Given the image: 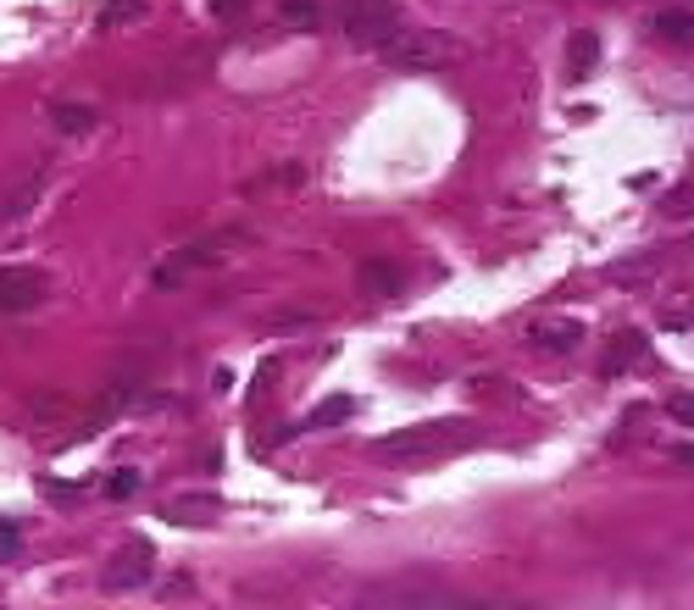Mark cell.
Instances as JSON below:
<instances>
[{
  "label": "cell",
  "instance_id": "obj_9",
  "mask_svg": "<svg viewBox=\"0 0 694 610\" xmlns=\"http://www.w3.org/2000/svg\"><path fill=\"white\" fill-rule=\"evenodd\" d=\"M356 278H362V289H367V295H384V300H389V295H400V267H389V261H367V267H362Z\"/></svg>",
  "mask_w": 694,
  "mask_h": 610
},
{
  "label": "cell",
  "instance_id": "obj_15",
  "mask_svg": "<svg viewBox=\"0 0 694 610\" xmlns=\"http://www.w3.org/2000/svg\"><path fill=\"white\" fill-rule=\"evenodd\" d=\"M284 23L289 28H317V0H284Z\"/></svg>",
  "mask_w": 694,
  "mask_h": 610
},
{
  "label": "cell",
  "instance_id": "obj_11",
  "mask_svg": "<svg viewBox=\"0 0 694 610\" xmlns=\"http://www.w3.org/2000/svg\"><path fill=\"white\" fill-rule=\"evenodd\" d=\"M351 411H356V400H351V394H328V400H322V405H317V411L300 422V427H339V422L351 416Z\"/></svg>",
  "mask_w": 694,
  "mask_h": 610
},
{
  "label": "cell",
  "instance_id": "obj_18",
  "mask_svg": "<svg viewBox=\"0 0 694 610\" xmlns=\"http://www.w3.org/2000/svg\"><path fill=\"white\" fill-rule=\"evenodd\" d=\"M594 50H600V45H594V34H578V39H572V67H578V72H589V67H594Z\"/></svg>",
  "mask_w": 694,
  "mask_h": 610
},
{
  "label": "cell",
  "instance_id": "obj_2",
  "mask_svg": "<svg viewBox=\"0 0 694 610\" xmlns=\"http://www.w3.org/2000/svg\"><path fill=\"white\" fill-rule=\"evenodd\" d=\"M400 7L395 0H344V34L362 50H389V39L400 34Z\"/></svg>",
  "mask_w": 694,
  "mask_h": 610
},
{
  "label": "cell",
  "instance_id": "obj_4",
  "mask_svg": "<svg viewBox=\"0 0 694 610\" xmlns=\"http://www.w3.org/2000/svg\"><path fill=\"white\" fill-rule=\"evenodd\" d=\"M150 566H156V544H150V539H123L117 555H112L106 572H101V588H106V594H134V588L150 583Z\"/></svg>",
  "mask_w": 694,
  "mask_h": 610
},
{
  "label": "cell",
  "instance_id": "obj_12",
  "mask_svg": "<svg viewBox=\"0 0 694 610\" xmlns=\"http://www.w3.org/2000/svg\"><path fill=\"white\" fill-rule=\"evenodd\" d=\"M656 34L672 45H694V12H656Z\"/></svg>",
  "mask_w": 694,
  "mask_h": 610
},
{
  "label": "cell",
  "instance_id": "obj_1",
  "mask_svg": "<svg viewBox=\"0 0 694 610\" xmlns=\"http://www.w3.org/2000/svg\"><path fill=\"white\" fill-rule=\"evenodd\" d=\"M478 439H483L478 422H467V416H440V422H417V427L389 433L378 450H384V461H433V456H456V450H467V445H478Z\"/></svg>",
  "mask_w": 694,
  "mask_h": 610
},
{
  "label": "cell",
  "instance_id": "obj_13",
  "mask_svg": "<svg viewBox=\"0 0 694 610\" xmlns=\"http://www.w3.org/2000/svg\"><path fill=\"white\" fill-rule=\"evenodd\" d=\"M661 217L667 222H683V217H694V179H683L667 200H661Z\"/></svg>",
  "mask_w": 694,
  "mask_h": 610
},
{
  "label": "cell",
  "instance_id": "obj_5",
  "mask_svg": "<svg viewBox=\"0 0 694 610\" xmlns=\"http://www.w3.org/2000/svg\"><path fill=\"white\" fill-rule=\"evenodd\" d=\"M50 278L39 267H0V316H29L34 306H45Z\"/></svg>",
  "mask_w": 694,
  "mask_h": 610
},
{
  "label": "cell",
  "instance_id": "obj_16",
  "mask_svg": "<svg viewBox=\"0 0 694 610\" xmlns=\"http://www.w3.org/2000/svg\"><path fill=\"white\" fill-rule=\"evenodd\" d=\"M139 483H145V477L123 467V472H112V477H106V499H128V494H139Z\"/></svg>",
  "mask_w": 694,
  "mask_h": 610
},
{
  "label": "cell",
  "instance_id": "obj_3",
  "mask_svg": "<svg viewBox=\"0 0 694 610\" xmlns=\"http://www.w3.org/2000/svg\"><path fill=\"white\" fill-rule=\"evenodd\" d=\"M384 56H389L395 67H451V61L467 56V45H462L456 34H411V28H400V34L389 39Z\"/></svg>",
  "mask_w": 694,
  "mask_h": 610
},
{
  "label": "cell",
  "instance_id": "obj_14",
  "mask_svg": "<svg viewBox=\"0 0 694 610\" xmlns=\"http://www.w3.org/2000/svg\"><path fill=\"white\" fill-rule=\"evenodd\" d=\"M145 18V0H112V7L101 12V28L112 34V28H123V23H139Z\"/></svg>",
  "mask_w": 694,
  "mask_h": 610
},
{
  "label": "cell",
  "instance_id": "obj_20",
  "mask_svg": "<svg viewBox=\"0 0 694 610\" xmlns=\"http://www.w3.org/2000/svg\"><path fill=\"white\" fill-rule=\"evenodd\" d=\"M667 456H672V461H678V467H683V472H694V445H672V450H667Z\"/></svg>",
  "mask_w": 694,
  "mask_h": 610
},
{
  "label": "cell",
  "instance_id": "obj_17",
  "mask_svg": "<svg viewBox=\"0 0 694 610\" xmlns=\"http://www.w3.org/2000/svg\"><path fill=\"white\" fill-rule=\"evenodd\" d=\"M18 550H23V528L18 521H0V566L18 561Z\"/></svg>",
  "mask_w": 694,
  "mask_h": 610
},
{
  "label": "cell",
  "instance_id": "obj_7",
  "mask_svg": "<svg viewBox=\"0 0 694 610\" xmlns=\"http://www.w3.org/2000/svg\"><path fill=\"white\" fill-rule=\"evenodd\" d=\"M583 344V322L561 316V322H539L534 327V350H550V356H572Z\"/></svg>",
  "mask_w": 694,
  "mask_h": 610
},
{
  "label": "cell",
  "instance_id": "obj_8",
  "mask_svg": "<svg viewBox=\"0 0 694 610\" xmlns=\"http://www.w3.org/2000/svg\"><path fill=\"white\" fill-rule=\"evenodd\" d=\"M45 112H50L56 134H67V139H78V134H95V123H101V112H95V106H83V101H50Z\"/></svg>",
  "mask_w": 694,
  "mask_h": 610
},
{
  "label": "cell",
  "instance_id": "obj_10",
  "mask_svg": "<svg viewBox=\"0 0 694 610\" xmlns=\"http://www.w3.org/2000/svg\"><path fill=\"white\" fill-rule=\"evenodd\" d=\"M639 356H645V338H639V333H623V338H612V350H605V372L617 378V372H628Z\"/></svg>",
  "mask_w": 694,
  "mask_h": 610
},
{
  "label": "cell",
  "instance_id": "obj_19",
  "mask_svg": "<svg viewBox=\"0 0 694 610\" xmlns=\"http://www.w3.org/2000/svg\"><path fill=\"white\" fill-rule=\"evenodd\" d=\"M672 416H678L683 427H694V394H678V400H672Z\"/></svg>",
  "mask_w": 694,
  "mask_h": 610
},
{
  "label": "cell",
  "instance_id": "obj_6",
  "mask_svg": "<svg viewBox=\"0 0 694 610\" xmlns=\"http://www.w3.org/2000/svg\"><path fill=\"white\" fill-rule=\"evenodd\" d=\"M223 255H228L223 239H195V244H184V250H172L161 267H156V289H179V284H190V273L217 267Z\"/></svg>",
  "mask_w": 694,
  "mask_h": 610
}]
</instances>
